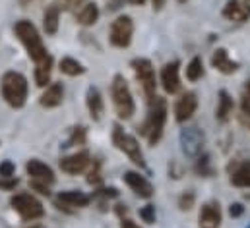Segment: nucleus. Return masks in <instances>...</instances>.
Masks as SVG:
<instances>
[{"label":"nucleus","mask_w":250,"mask_h":228,"mask_svg":"<svg viewBox=\"0 0 250 228\" xmlns=\"http://www.w3.org/2000/svg\"><path fill=\"white\" fill-rule=\"evenodd\" d=\"M0 89H2L4 101L10 107L21 109L25 105V101H27V79H25L23 74H20V72H6L2 76Z\"/></svg>","instance_id":"obj_1"},{"label":"nucleus","mask_w":250,"mask_h":228,"mask_svg":"<svg viewBox=\"0 0 250 228\" xmlns=\"http://www.w3.org/2000/svg\"><path fill=\"white\" fill-rule=\"evenodd\" d=\"M149 103H151V107H149V113H147V118H146V124L142 128V132L146 133L149 145H155V143H159V139L163 135V130H165L167 103L161 97H153Z\"/></svg>","instance_id":"obj_2"},{"label":"nucleus","mask_w":250,"mask_h":228,"mask_svg":"<svg viewBox=\"0 0 250 228\" xmlns=\"http://www.w3.org/2000/svg\"><path fill=\"white\" fill-rule=\"evenodd\" d=\"M14 31H16L18 39L21 41V45L25 47L27 55L33 62H39L45 57H49V53H47V49H45V45H43V41L39 37V31L35 29V25L31 21H27V19L18 21Z\"/></svg>","instance_id":"obj_3"},{"label":"nucleus","mask_w":250,"mask_h":228,"mask_svg":"<svg viewBox=\"0 0 250 228\" xmlns=\"http://www.w3.org/2000/svg\"><path fill=\"white\" fill-rule=\"evenodd\" d=\"M111 97H113V105H115V111L119 114V118L128 120L132 118V114L136 111V105H134V97H132V91L126 83V79L117 74L113 77V83H111Z\"/></svg>","instance_id":"obj_4"},{"label":"nucleus","mask_w":250,"mask_h":228,"mask_svg":"<svg viewBox=\"0 0 250 228\" xmlns=\"http://www.w3.org/2000/svg\"><path fill=\"white\" fill-rule=\"evenodd\" d=\"M113 143L117 145V149H121V151L125 153L126 157H128L134 165H138L140 169H146L144 153H142V149H140L138 139H136L134 135L126 133L119 124H115V126H113Z\"/></svg>","instance_id":"obj_5"},{"label":"nucleus","mask_w":250,"mask_h":228,"mask_svg":"<svg viewBox=\"0 0 250 228\" xmlns=\"http://www.w3.org/2000/svg\"><path fill=\"white\" fill-rule=\"evenodd\" d=\"M10 205L16 209V213L25 221H37L45 215V209L41 201L29 193H18L10 199Z\"/></svg>","instance_id":"obj_6"},{"label":"nucleus","mask_w":250,"mask_h":228,"mask_svg":"<svg viewBox=\"0 0 250 228\" xmlns=\"http://www.w3.org/2000/svg\"><path fill=\"white\" fill-rule=\"evenodd\" d=\"M204 145H206V135L198 126H187L185 130H181V149L187 157L190 159L200 157Z\"/></svg>","instance_id":"obj_7"},{"label":"nucleus","mask_w":250,"mask_h":228,"mask_svg":"<svg viewBox=\"0 0 250 228\" xmlns=\"http://www.w3.org/2000/svg\"><path fill=\"white\" fill-rule=\"evenodd\" d=\"M132 68H134V74H136V77L140 79V83L144 87V93L151 101L155 97V87H157L153 64L147 58H136V60H132Z\"/></svg>","instance_id":"obj_8"},{"label":"nucleus","mask_w":250,"mask_h":228,"mask_svg":"<svg viewBox=\"0 0 250 228\" xmlns=\"http://www.w3.org/2000/svg\"><path fill=\"white\" fill-rule=\"evenodd\" d=\"M132 35H134V21L130 16H119L109 29V39L115 47L126 49L132 43Z\"/></svg>","instance_id":"obj_9"},{"label":"nucleus","mask_w":250,"mask_h":228,"mask_svg":"<svg viewBox=\"0 0 250 228\" xmlns=\"http://www.w3.org/2000/svg\"><path fill=\"white\" fill-rule=\"evenodd\" d=\"M221 14L229 21L245 23L250 19V2H247V0H227Z\"/></svg>","instance_id":"obj_10"},{"label":"nucleus","mask_w":250,"mask_h":228,"mask_svg":"<svg viewBox=\"0 0 250 228\" xmlns=\"http://www.w3.org/2000/svg\"><path fill=\"white\" fill-rule=\"evenodd\" d=\"M125 182L126 186L138 195V197H144V199H149L153 195V186L149 184V180L146 176H142L140 172L134 171H126L125 172Z\"/></svg>","instance_id":"obj_11"},{"label":"nucleus","mask_w":250,"mask_h":228,"mask_svg":"<svg viewBox=\"0 0 250 228\" xmlns=\"http://www.w3.org/2000/svg\"><path fill=\"white\" fill-rule=\"evenodd\" d=\"M200 228H219L221 227V207L217 201H208L202 205L198 215Z\"/></svg>","instance_id":"obj_12"},{"label":"nucleus","mask_w":250,"mask_h":228,"mask_svg":"<svg viewBox=\"0 0 250 228\" xmlns=\"http://www.w3.org/2000/svg\"><path fill=\"white\" fill-rule=\"evenodd\" d=\"M161 85L169 95H175L181 91V76H179V62H167L161 70Z\"/></svg>","instance_id":"obj_13"},{"label":"nucleus","mask_w":250,"mask_h":228,"mask_svg":"<svg viewBox=\"0 0 250 228\" xmlns=\"http://www.w3.org/2000/svg\"><path fill=\"white\" fill-rule=\"evenodd\" d=\"M91 201L89 195H85L83 191H76V190H68V191H61L55 199L57 207L61 209H82V207H87Z\"/></svg>","instance_id":"obj_14"},{"label":"nucleus","mask_w":250,"mask_h":228,"mask_svg":"<svg viewBox=\"0 0 250 228\" xmlns=\"http://www.w3.org/2000/svg\"><path fill=\"white\" fill-rule=\"evenodd\" d=\"M25 171H27V174L31 176L33 182H43V184H47V186L55 184V172H53V169H51L49 165L37 161V159L27 161Z\"/></svg>","instance_id":"obj_15"},{"label":"nucleus","mask_w":250,"mask_h":228,"mask_svg":"<svg viewBox=\"0 0 250 228\" xmlns=\"http://www.w3.org/2000/svg\"><path fill=\"white\" fill-rule=\"evenodd\" d=\"M198 109V99H196V93L188 91L185 93L177 103H175V118L177 122H187L192 118V114L196 113Z\"/></svg>","instance_id":"obj_16"},{"label":"nucleus","mask_w":250,"mask_h":228,"mask_svg":"<svg viewBox=\"0 0 250 228\" xmlns=\"http://www.w3.org/2000/svg\"><path fill=\"white\" fill-rule=\"evenodd\" d=\"M89 153L87 151H80V153H74V155H68L61 161V169L66 174H80L87 169L89 165Z\"/></svg>","instance_id":"obj_17"},{"label":"nucleus","mask_w":250,"mask_h":228,"mask_svg":"<svg viewBox=\"0 0 250 228\" xmlns=\"http://www.w3.org/2000/svg\"><path fill=\"white\" fill-rule=\"evenodd\" d=\"M229 180L237 188H250V161H239L229 167Z\"/></svg>","instance_id":"obj_18"},{"label":"nucleus","mask_w":250,"mask_h":228,"mask_svg":"<svg viewBox=\"0 0 250 228\" xmlns=\"http://www.w3.org/2000/svg\"><path fill=\"white\" fill-rule=\"evenodd\" d=\"M211 66H213L217 72L225 74V76H229V74H235V72L239 70V62L231 60L229 53H227L225 49H217V51L211 55Z\"/></svg>","instance_id":"obj_19"},{"label":"nucleus","mask_w":250,"mask_h":228,"mask_svg":"<svg viewBox=\"0 0 250 228\" xmlns=\"http://www.w3.org/2000/svg\"><path fill=\"white\" fill-rule=\"evenodd\" d=\"M64 99V87L62 83H51L47 87V91L41 95V105L45 109H55L62 103Z\"/></svg>","instance_id":"obj_20"},{"label":"nucleus","mask_w":250,"mask_h":228,"mask_svg":"<svg viewBox=\"0 0 250 228\" xmlns=\"http://www.w3.org/2000/svg\"><path fill=\"white\" fill-rule=\"evenodd\" d=\"M51 74H53V58L51 55L45 57L43 60L35 62V83L39 87H45L51 81Z\"/></svg>","instance_id":"obj_21"},{"label":"nucleus","mask_w":250,"mask_h":228,"mask_svg":"<svg viewBox=\"0 0 250 228\" xmlns=\"http://www.w3.org/2000/svg\"><path fill=\"white\" fill-rule=\"evenodd\" d=\"M85 103H87V111L91 114V118L93 120H101V114L105 111V107H103V97H101V93H99L97 87H89L87 89Z\"/></svg>","instance_id":"obj_22"},{"label":"nucleus","mask_w":250,"mask_h":228,"mask_svg":"<svg viewBox=\"0 0 250 228\" xmlns=\"http://www.w3.org/2000/svg\"><path fill=\"white\" fill-rule=\"evenodd\" d=\"M233 109H235V103H233L231 95H229L225 89H221V91H219V99H217L215 118H217L219 122H227V120H229V116L233 114Z\"/></svg>","instance_id":"obj_23"},{"label":"nucleus","mask_w":250,"mask_h":228,"mask_svg":"<svg viewBox=\"0 0 250 228\" xmlns=\"http://www.w3.org/2000/svg\"><path fill=\"white\" fill-rule=\"evenodd\" d=\"M59 19H61V10L55 4H51L43 12V29L47 35H55L59 31Z\"/></svg>","instance_id":"obj_24"},{"label":"nucleus","mask_w":250,"mask_h":228,"mask_svg":"<svg viewBox=\"0 0 250 228\" xmlns=\"http://www.w3.org/2000/svg\"><path fill=\"white\" fill-rule=\"evenodd\" d=\"M76 19H78V23L80 25H93L97 19H99V6L95 4V2H87L85 6H82V10L78 12V16H76Z\"/></svg>","instance_id":"obj_25"},{"label":"nucleus","mask_w":250,"mask_h":228,"mask_svg":"<svg viewBox=\"0 0 250 228\" xmlns=\"http://www.w3.org/2000/svg\"><path fill=\"white\" fill-rule=\"evenodd\" d=\"M204 76V62L200 57H194L187 66V77L188 81H198Z\"/></svg>","instance_id":"obj_26"},{"label":"nucleus","mask_w":250,"mask_h":228,"mask_svg":"<svg viewBox=\"0 0 250 228\" xmlns=\"http://www.w3.org/2000/svg\"><path fill=\"white\" fill-rule=\"evenodd\" d=\"M61 72L66 76H82L85 72V68L74 58H62L61 60Z\"/></svg>","instance_id":"obj_27"},{"label":"nucleus","mask_w":250,"mask_h":228,"mask_svg":"<svg viewBox=\"0 0 250 228\" xmlns=\"http://www.w3.org/2000/svg\"><path fill=\"white\" fill-rule=\"evenodd\" d=\"M196 172H198V174H202V176H211V174H213V169H211V163H209V157H208V155L198 157Z\"/></svg>","instance_id":"obj_28"},{"label":"nucleus","mask_w":250,"mask_h":228,"mask_svg":"<svg viewBox=\"0 0 250 228\" xmlns=\"http://www.w3.org/2000/svg\"><path fill=\"white\" fill-rule=\"evenodd\" d=\"M241 109H243V114H247L250 118V79L245 83V89L241 95Z\"/></svg>","instance_id":"obj_29"},{"label":"nucleus","mask_w":250,"mask_h":228,"mask_svg":"<svg viewBox=\"0 0 250 228\" xmlns=\"http://www.w3.org/2000/svg\"><path fill=\"white\" fill-rule=\"evenodd\" d=\"M140 217H142L144 223L153 225V223H155V207H153V205H146V207H142V209H140Z\"/></svg>","instance_id":"obj_30"},{"label":"nucleus","mask_w":250,"mask_h":228,"mask_svg":"<svg viewBox=\"0 0 250 228\" xmlns=\"http://www.w3.org/2000/svg\"><path fill=\"white\" fill-rule=\"evenodd\" d=\"M83 141H85V132H83V128H76V132L72 133V139H68L66 145H62V147H72L74 143H83Z\"/></svg>","instance_id":"obj_31"},{"label":"nucleus","mask_w":250,"mask_h":228,"mask_svg":"<svg viewBox=\"0 0 250 228\" xmlns=\"http://www.w3.org/2000/svg\"><path fill=\"white\" fill-rule=\"evenodd\" d=\"M14 163L12 161H4L0 163V178H12L14 176Z\"/></svg>","instance_id":"obj_32"},{"label":"nucleus","mask_w":250,"mask_h":228,"mask_svg":"<svg viewBox=\"0 0 250 228\" xmlns=\"http://www.w3.org/2000/svg\"><path fill=\"white\" fill-rule=\"evenodd\" d=\"M82 2H83V0H57L55 6H57L59 10H72V8L80 6Z\"/></svg>","instance_id":"obj_33"},{"label":"nucleus","mask_w":250,"mask_h":228,"mask_svg":"<svg viewBox=\"0 0 250 228\" xmlns=\"http://www.w3.org/2000/svg\"><path fill=\"white\" fill-rule=\"evenodd\" d=\"M192 203H194V193H192V191L185 193V195L179 199V207H181L183 211H188V209L192 207Z\"/></svg>","instance_id":"obj_34"},{"label":"nucleus","mask_w":250,"mask_h":228,"mask_svg":"<svg viewBox=\"0 0 250 228\" xmlns=\"http://www.w3.org/2000/svg\"><path fill=\"white\" fill-rule=\"evenodd\" d=\"M18 186V178H0V188L2 190H12V188H16Z\"/></svg>","instance_id":"obj_35"},{"label":"nucleus","mask_w":250,"mask_h":228,"mask_svg":"<svg viewBox=\"0 0 250 228\" xmlns=\"http://www.w3.org/2000/svg\"><path fill=\"white\" fill-rule=\"evenodd\" d=\"M243 213H245V207L241 203H231V207H229V215L231 217H241Z\"/></svg>","instance_id":"obj_36"},{"label":"nucleus","mask_w":250,"mask_h":228,"mask_svg":"<svg viewBox=\"0 0 250 228\" xmlns=\"http://www.w3.org/2000/svg\"><path fill=\"white\" fill-rule=\"evenodd\" d=\"M121 228H142L140 225H136L134 221H130V219H125V217H121Z\"/></svg>","instance_id":"obj_37"},{"label":"nucleus","mask_w":250,"mask_h":228,"mask_svg":"<svg viewBox=\"0 0 250 228\" xmlns=\"http://www.w3.org/2000/svg\"><path fill=\"white\" fill-rule=\"evenodd\" d=\"M151 2H153V8H155V10H161L163 4H165V0H151Z\"/></svg>","instance_id":"obj_38"},{"label":"nucleus","mask_w":250,"mask_h":228,"mask_svg":"<svg viewBox=\"0 0 250 228\" xmlns=\"http://www.w3.org/2000/svg\"><path fill=\"white\" fill-rule=\"evenodd\" d=\"M130 2H132V4H136V6H142L146 0H130Z\"/></svg>","instance_id":"obj_39"},{"label":"nucleus","mask_w":250,"mask_h":228,"mask_svg":"<svg viewBox=\"0 0 250 228\" xmlns=\"http://www.w3.org/2000/svg\"><path fill=\"white\" fill-rule=\"evenodd\" d=\"M179 2H187V0H179Z\"/></svg>","instance_id":"obj_40"},{"label":"nucleus","mask_w":250,"mask_h":228,"mask_svg":"<svg viewBox=\"0 0 250 228\" xmlns=\"http://www.w3.org/2000/svg\"><path fill=\"white\" fill-rule=\"evenodd\" d=\"M247 2H250V0H247Z\"/></svg>","instance_id":"obj_41"}]
</instances>
